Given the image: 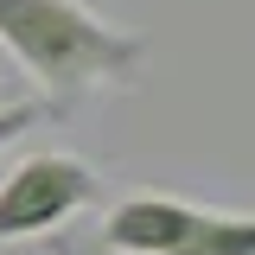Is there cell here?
<instances>
[{
  "label": "cell",
  "instance_id": "6da1fadb",
  "mask_svg": "<svg viewBox=\"0 0 255 255\" xmlns=\"http://www.w3.org/2000/svg\"><path fill=\"white\" fill-rule=\"evenodd\" d=\"M0 51L64 109L83 90L134 83L147 64V38L90 13L83 0H0Z\"/></svg>",
  "mask_w": 255,
  "mask_h": 255
},
{
  "label": "cell",
  "instance_id": "7a4b0ae2",
  "mask_svg": "<svg viewBox=\"0 0 255 255\" xmlns=\"http://www.w3.org/2000/svg\"><path fill=\"white\" fill-rule=\"evenodd\" d=\"M102 198V172L77 153H26L0 179V249L58 236L70 217H83Z\"/></svg>",
  "mask_w": 255,
  "mask_h": 255
},
{
  "label": "cell",
  "instance_id": "3957f363",
  "mask_svg": "<svg viewBox=\"0 0 255 255\" xmlns=\"http://www.w3.org/2000/svg\"><path fill=\"white\" fill-rule=\"evenodd\" d=\"M198 217V204L185 198H166V191H140V198H122L109 217L90 230V249L77 255H159L185 236V223Z\"/></svg>",
  "mask_w": 255,
  "mask_h": 255
},
{
  "label": "cell",
  "instance_id": "277c9868",
  "mask_svg": "<svg viewBox=\"0 0 255 255\" xmlns=\"http://www.w3.org/2000/svg\"><path fill=\"white\" fill-rule=\"evenodd\" d=\"M159 255H255V211H198Z\"/></svg>",
  "mask_w": 255,
  "mask_h": 255
},
{
  "label": "cell",
  "instance_id": "5b68a950",
  "mask_svg": "<svg viewBox=\"0 0 255 255\" xmlns=\"http://www.w3.org/2000/svg\"><path fill=\"white\" fill-rule=\"evenodd\" d=\"M45 115H58V102L51 96H13V102H0V147H13L26 128H38Z\"/></svg>",
  "mask_w": 255,
  "mask_h": 255
}]
</instances>
